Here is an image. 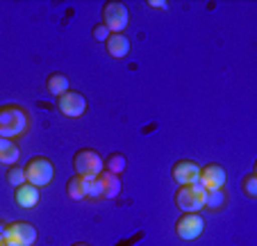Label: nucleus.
<instances>
[{
  "label": "nucleus",
  "mask_w": 257,
  "mask_h": 246,
  "mask_svg": "<svg viewBox=\"0 0 257 246\" xmlns=\"http://www.w3.org/2000/svg\"><path fill=\"white\" fill-rule=\"evenodd\" d=\"M30 126H32V116L23 105L19 103L0 105V137L19 141L30 132Z\"/></svg>",
  "instance_id": "f257e3e1"
},
{
  "label": "nucleus",
  "mask_w": 257,
  "mask_h": 246,
  "mask_svg": "<svg viewBox=\"0 0 257 246\" xmlns=\"http://www.w3.org/2000/svg\"><path fill=\"white\" fill-rule=\"evenodd\" d=\"M205 194H207V187L200 180L191 185H180L173 194V203L180 212H198V210H203Z\"/></svg>",
  "instance_id": "f03ea898"
},
{
  "label": "nucleus",
  "mask_w": 257,
  "mask_h": 246,
  "mask_svg": "<svg viewBox=\"0 0 257 246\" xmlns=\"http://www.w3.org/2000/svg\"><path fill=\"white\" fill-rule=\"evenodd\" d=\"M25 171V180H28L30 185H34V187H46V185L53 183L55 178V167L53 162H50L48 157H44V155H34V157L28 159V164L23 167Z\"/></svg>",
  "instance_id": "7ed1b4c3"
},
{
  "label": "nucleus",
  "mask_w": 257,
  "mask_h": 246,
  "mask_svg": "<svg viewBox=\"0 0 257 246\" xmlns=\"http://www.w3.org/2000/svg\"><path fill=\"white\" fill-rule=\"evenodd\" d=\"M71 164H73L75 176H82V178L84 176H98L105 169V157L96 148H80V150H75Z\"/></svg>",
  "instance_id": "20e7f679"
},
{
  "label": "nucleus",
  "mask_w": 257,
  "mask_h": 246,
  "mask_svg": "<svg viewBox=\"0 0 257 246\" xmlns=\"http://www.w3.org/2000/svg\"><path fill=\"white\" fill-rule=\"evenodd\" d=\"M127 21H130V12H127V7L123 3L109 0V3L102 5V25L112 34L123 32L127 28Z\"/></svg>",
  "instance_id": "39448f33"
},
{
  "label": "nucleus",
  "mask_w": 257,
  "mask_h": 246,
  "mask_svg": "<svg viewBox=\"0 0 257 246\" xmlns=\"http://www.w3.org/2000/svg\"><path fill=\"white\" fill-rule=\"evenodd\" d=\"M205 232V219L200 212H182L175 221V235L180 239L191 241V239H198L200 235Z\"/></svg>",
  "instance_id": "423d86ee"
},
{
  "label": "nucleus",
  "mask_w": 257,
  "mask_h": 246,
  "mask_svg": "<svg viewBox=\"0 0 257 246\" xmlns=\"http://www.w3.org/2000/svg\"><path fill=\"white\" fill-rule=\"evenodd\" d=\"M37 228L30 221H7V246H32Z\"/></svg>",
  "instance_id": "0eeeda50"
},
{
  "label": "nucleus",
  "mask_w": 257,
  "mask_h": 246,
  "mask_svg": "<svg viewBox=\"0 0 257 246\" xmlns=\"http://www.w3.org/2000/svg\"><path fill=\"white\" fill-rule=\"evenodd\" d=\"M57 107L68 119H80V116L87 112V96L75 92V89H68L64 96L57 98Z\"/></svg>",
  "instance_id": "6e6552de"
},
{
  "label": "nucleus",
  "mask_w": 257,
  "mask_h": 246,
  "mask_svg": "<svg viewBox=\"0 0 257 246\" xmlns=\"http://www.w3.org/2000/svg\"><path fill=\"white\" fill-rule=\"evenodd\" d=\"M171 176L173 180L180 185H191L200 178V167L194 162V159H178V162L171 167Z\"/></svg>",
  "instance_id": "1a4fd4ad"
},
{
  "label": "nucleus",
  "mask_w": 257,
  "mask_h": 246,
  "mask_svg": "<svg viewBox=\"0 0 257 246\" xmlns=\"http://www.w3.org/2000/svg\"><path fill=\"white\" fill-rule=\"evenodd\" d=\"M200 183L205 185L207 189H221L225 187V180H228V174H225V169L221 167V164H205V167H200Z\"/></svg>",
  "instance_id": "9d476101"
},
{
  "label": "nucleus",
  "mask_w": 257,
  "mask_h": 246,
  "mask_svg": "<svg viewBox=\"0 0 257 246\" xmlns=\"http://www.w3.org/2000/svg\"><path fill=\"white\" fill-rule=\"evenodd\" d=\"M14 201H16V205H19V208L32 210L34 205H39V201H41V189L34 187V185H30V183H23L21 187H16Z\"/></svg>",
  "instance_id": "9b49d317"
},
{
  "label": "nucleus",
  "mask_w": 257,
  "mask_h": 246,
  "mask_svg": "<svg viewBox=\"0 0 257 246\" xmlns=\"http://www.w3.org/2000/svg\"><path fill=\"white\" fill-rule=\"evenodd\" d=\"M130 48H132L130 39H127L123 32L109 34V39L105 41V50H107V55H109V57H114V59H123V57H127V55H130Z\"/></svg>",
  "instance_id": "f8f14e48"
},
{
  "label": "nucleus",
  "mask_w": 257,
  "mask_h": 246,
  "mask_svg": "<svg viewBox=\"0 0 257 246\" xmlns=\"http://www.w3.org/2000/svg\"><path fill=\"white\" fill-rule=\"evenodd\" d=\"M46 89H48V94H53L55 98H59V96H64V94L71 89V80H68L66 73L55 71V73H50V75L46 77Z\"/></svg>",
  "instance_id": "ddd939ff"
},
{
  "label": "nucleus",
  "mask_w": 257,
  "mask_h": 246,
  "mask_svg": "<svg viewBox=\"0 0 257 246\" xmlns=\"http://www.w3.org/2000/svg\"><path fill=\"white\" fill-rule=\"evenodd\" d=\"M225 205H228V192H225V187L207 189L205 203H203L205 210H209V212H221V210H225Z\"/></svg>",
  "instance_id": "4468645a"
},
{
  "label": "nucleus",
  "mask_w": 257,
  "mask_h": 246,
  "mask_svg": "<svg viewBox=\"0 0 257 246\" xmlns=\"http://www.w3.org/2000/svg\"><path fill=\"white\" fill-rule=\"evenodd\" d=\"M100 183H102V198H118V194H121V176L116 174H109V171L102 169L100 174Z\"/></svg>",
  "instance_id": "2eb2a0df"
},
{
  "label": "nucleus",
  "mask_w": 257,
  "mask_h": 246,
  "mask_svg": "<svg viewBox=\"0 0 257 246\" xmlns=\"http://www.w3.org/2000/svg\"><path fill=\"white\" fill-rule=\"evenodd\" d=\"M21 157V148L14 139H5V137H0V164H16Z\"/></svg>",
  "instance_id": "dca6fc26"
},
{
  "label": "nucleus",
  "mask_w": 257,
  "mask_h": 246,
  "mask_svg": "<svg viewBox=\"0 0 257 246\" xmlns=\"http://www.w3.org/2000/svg\"><path fill=\"white\" fill-rule=\"evenodd\" d=\"M84 198H102V183L100 176H84L82 178Z\"/></svg>",
  "instance_id": "f3484780"
},
{
  "label": "nucleus",
  "mask_w": 257,
  "mask_h": 246,
  "mask_svg": "<svg viewBox=\"0 0 257 246\" xmlns=\"http://www.w3.org/2000/svg\"><path fill=\"white\" fill-rule=\"evenodd\" d=\"M125 164H127V159H125V155L123 153H109L105 157V171H109V174H123L125 171Z\"/></svg>",
  "instance_id": "a211bd4d"
},
{
  "label": "nucleus",
  "mask_w": 257,
  "mask_h": 246,
  "mask_svg": "<svg viewBox=\"0 0 257 246\" xmlns=\"http://www.w3.org/2000/svg\"><path fill=\"white\" fill-rule=\"evenodd\" d=\"M66 196L71 201H82L84 189H82V176H71L66 180Z\"/></svg>",
  "instance_id": "6ab92c4d"
},
{
  "label": "nucleus",
  "mask_w": 257,
  "mask_h": 246,
  "mask_svg": "<svg viewBox=\"0 0 257 246\" xmlns=\"http://www.w3.org/2000/svg\"><path fill=\"white\" fill-rule=\"evenodd\" d=\"M5 180L12 185V187H21L23 183H28L25 180V171H23V167L21 164H12V167H7V174H5Z\"/></svg>",
  "instance_id": "aec40b11"
},
{
  "label": "nucleus",
  "mask_w": 257,
  "mask_h": 246,
  "mask_svg": "<svg viewBox=\"0 0 257 246\" xmlns=\"http://www.w3.org/2000/svg\"><path fill=\"white\" fill-rule=\"evenodd\" d=\"M241 192L246 194L248 198H257V176L252 174V171L241 178Z\"/></svg>",
  "instance_id": "412c9836"
},
{
  "label": "nucleus",
  "mask_w": 257,
  "mask_h": 246,
  "mask_svg": "<svg viewBox=\"0 0 257 246\" xmlns=\"http://www.w3.org/2000/svg\"><path fill=\"white\" fill-rule=\"evenodd\" d=\"M109 34H112V32H109V30H107L102 23H96V25L91 28V37H93V41H100V44H105L107 39H109Z\"/></svg>",
  "instance_id": "4be33fe9"
},
{
  "label": "nucleus",
  "mask_w": 257,
  "mask_h": 246,
  "mask_svg": "<svg viewBox=\"0 0 257 246\" xmlns=\"http://www.w3.org/2000/svg\"><path fill=\"white\" fill-rule=\"evenodd\" d=\"M148 7H157V10H169L164 0H148Z\"/></svg>",
  "instance_id": "5701e85b"
},
{
  "label": "nucleus",
  "mask_w": 257,
  "mask_h": 246,
  "mask_svg": "<svg viewBox=\"0 0 257 246\" xmlns=\"http://www.w3.org/2000/svg\"><path fill=\"white\" fill-rule=\"evenodd\" d=\"M71 246H91V244H87V241H73Z\"/></svg>",
  "instance_id": "b1692460"
},
{
  "label": "nucleus",
  "mask_w": 257,
  "mask_h": 246,
  "mask_svg": "<svg viewBox=\"0 0 257 246\" xmlns=\"http://www.w3.org/2000/svg\"><path fill=\"white\" fill-rule=\"evenodd\" d=\"M0 246H5V244H3V241H0Z\"/></svg>",
  "instance_id": "393cba45"
}]
</instances>
